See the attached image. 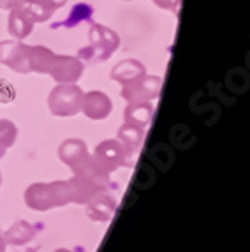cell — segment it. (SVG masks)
Returning a JSON list of instances; mask_svg holds the SVG:
<instances>
[{
	"label": "cell",
	"mask_w": 250,
	"mask_h": 252,
	"mask_svg": "<svg viewBox=\"0 0 250 252\" xmlns=\"http://www.w3.org/2000/svg\"><path fill=\"white\" fill-rule=\"evenodd\" d=\"M50 2L55 5V9L59 11V9H60V7H63V5H65L67 2H69V0H50Z\"/></svg>",
	"instance_id": "obj_23"
},
{
	"label": "cell",
	"mask_w": 250,
	"mask_h": 252,
	"mask_svg": "<svg viewBox=\"0 0 250 252\" xmlns=\"http://www.w3.org/2000/svg\"><path fill=\"white\" fill-rule=\"evenodd\" d=\"M124 2H130V0H124Z\"/></svg>",
	"instance_id": "obj_28"
},
{
	"label": "cell",
	"mask_w": 250,
	"mask_h": 252,
	"mask_svg": "<svg viewBox=\"0 0 250 252\" xmlns=\"http://www.w3.org/2000/svg\"><path fill=\"white\" fill-rule=\"evenodd\" d=\"M154 117V106L152 102H129L124 111V122L132 124L145 129Z\"/></svg>",
	"instance_id": "obj_14"
},
{
	"label": "cell",
	"mask_w": 250,
	"mask_h": 252,
	"mask_svg": "<svg viewBox=\"0 0 250 252\" xmlns=\"http://www.w3.org/2000/svg\"><path fill=\"white\" fill-rule=\"evenodd\" d=\"M5 150H7V148H5L4 145H0V159H2V157L5 156Z\"/></svg>",
	"instance_id": "obj_25"
},
{
	"label": "cell",
	"mask_w": 250,
	"mask_h": 252,
	"mask_svg": "<svg viewBox=\"0 0 250 252\" xmlns=\"http://www.w3.org/2000/svg\"><path fill=\"white\" fill-rule=\"evenodd\" d=\"M100 190L99 185L85 177L74 175L71 180L51 182V184H32L25 190V203L29 208L37 212H46L57 206L87 205Z\"/></svg>",
	"instance_id": "obj_1"
},
{
	"label": "cell",
	"mask_w": 250,
	"mask_h": 252,
	"mask_svg": "<svg viewBox=\"0 0 250 252\" xmlns=\"http://www.w3.org/2000/svg\"><path fill=\"white\" fill-rule=\"evenodd\" d=\"M152 2L164 11H171L175 16H178L180 7H182V0H152Z\"/></svg>",
	"instance_id": "obj_21"
},
{
	"label": "cell",
	"mask_w": 250,
	"mask_h": 252,
	"mask_svg": "<svg viewBox=\"0 0 250 252\" xmlns=\"http://www.w3.org/2000/svg\"><path fill=\"white\" fill-rule=\"evenodd\" d=\"M94 16V7L87 2H81V4H76L71 9V13L67 16V20H63L62 23H57L53 25V29H59V27H65V29H72V27H78L79 23L83 21H90Z\"/></svg>",
	"instance_id": "obj_18"
},
{
	"label": "cell",
	"mask_w": 250,
	"mask_h": 252,
	"mask_svg": "<svg viewBox=\"0 0 250 252\" xmlns=\"http://www.w3.org/2000/svg\"><path fill=\"white\" fill-rule=\"evenodd\" d=\"M5 247H7V244H5L4 236L0 235V252H5Z\"/></svg>",
	"instance_id": "obj_24"
},
{
	"label": "cell",
	"mask_w": 250,
	"mask_h": 252,
	"mask_svg": "<svg viewBox=\"0 0 250 252\" xmlns=\"http://www.w3.org/2000/svg\"><path fill=\"white\" fill-rule=\"evenodd\" d=\"M55 53L46 46H30L29 48V62L30 72H39V74H48L51 63H53Z\"/></svg>",
	"instance_id": "obj_15"
},
{
	"label": "cell",
	"mask_w": 250,
	"mask_h": 252,
	"mask_svg": "<svg viewBox=\"0 0 250 252\" xmlns=\"http://www.w3.org/2000/svg\"><path fill=\"white\" fill-rule=\"evenodd\" d=\"M23 9H27V13L32 16V20L35 23H46L51 20V16L55 14V5L50 0H27Z\"/></svg>",
	"instance_id": "obj_17"
},
{
	"label": "cell",
	"mask_w": 250,
	"mask_h": 252,
	"mask_svg": "<svg viewBox=\"0 0 250 252\" xmlns=\"http://www.w3.org/2000/svg\"><path fill=\"white\" fill-rule=\"evenodd\" d=\"M118 141L124 145L127 157H129L130 164L134 166L136 156L139 154V150L143 148V143H145V129L124 122V126L118 130Z\"/></svg>",
	"instance_id": "obj_10"
},
{
	"label": "cell",
	"mask_w": 250,
	"mask_h": 252,
	"mask_svg": "<svg viewBox=\"0 0 250 252\" xmlns=\"http://www.w3.org/2000/svg\"><path fill=\"white\" fill-rule=\"evenodd\" d=\"M55 252H72V251H69V249H57Z\"/></svg>",
	"instance_id": "obj_26"
},
{
	"label": "cell",
	"mask_w": 250,
	"mask_h": 252,
	"mask_svg": "<svg viewBox=\"0 0 250 252\" xmlns=\"http://www.w3.org/2000/svg\"><path fill=\"white\" fill-rule=\"evenodd\" d=\"M146 74V67L143 65L139 60L134 59H127L118 62L111 71V80L118 81V83H129V81L136 80L139 76Z\"/></svg>",
	"instance_id": "obj_13"
},
{
	"label": "cell",
	"mask_w": 250,
	"mask_h": 252,
	"mask_svg": "<svg viewBox=\"0 0 250 252\" xmlns=\"http://www.w3.org/2000/svg\"><path fill=\"white\" fill-rule=\"evenodd\" d=\"M83 90L76 83H60L48 97L51 113L55 117H74L81 111Z\"/></svg>",
	"instance_id": "obj_3"
},
{
	"label": "cell",
	"mask_w": 250,
	"mask_h": 252,
	"mask_svg": "<svg viewBox=\"0 0 250 252\" xmlns=\"http://www.w3.org/2000/svg\"><path fill=\"white\" fill-rule=\"evenodd\" d=\"M18 138V127L11 120H0V145L5 148L13 147Z\"/></svg>",
	"instance_id": "obj_19"
},
{
	"label": "cell",
	"mask_w": 250,
	"mask_h": 252,
	"mask_svg": "<svg viewBox=\"0 0 250 252\" xmlns=\"http://www.w3.org/2000/svg\"><path fill=\"white\" fill-rule=\"evenodd\" d=\"M2 236H4L5 244L9 245H25L32 242V238L35 236V229L27 220H18Z\"/></svg>",
	"instance_id": "obj_16"
},
{
	"label": "cell",
	"mask_w": 250,
	"mask_h": 252,
	"mask_svg": "<svg viewBox=\"0 0 250 252\" xmlns=\"http://www.w3.org/2000/svg\"><path fill=\"white\" fill-rule=\"evenodd\" d=\"M59 157L74 173L88 157L92 156L88 154V148L85 145V141H81V139H65L59 148Z\"/></svg>",
	"instance_id": "obj_11"
},
{
	"label": "cell",
	"mask_w": 250,
	"mask_h": 252,
	"mask_svg": "<svg viewBox=\"0 0 250 252\" xmlns=\"http://www.w3.org/2000/svg\"><path fill=\"white\" fill-rule=\"evenodd\" d=\"M162 78L143 74L129 83L122 85V97L127 102H152L160 95Z\"/></svg>",
	"instance_id": "obj_4"
},
{
	"label": "cell",
	"mask_w": 250,
	"mask_h": 252,
	"mask_svg": "<svg viewBox=\"0 0 250 252\" xmlns=\"http://www.w3.org/2000/svg\"><path fill=\"white\" fill-rule=\"evenodd\" d=\"M88 41L90 44L81 48L78 53V59L88 65L106 62L120 46V37L117 32L100 23H90Z\"/></svg>",
	"instance_id": "obj_2"
},
{
	"label": "cell",
	"mask_w": 250,
	"mask_h": 252,
	"mask_svg": "<svg viewBox=\"0 0 250 252\" xmlns=\"http://www.w3.org/2000/svg\"><path fill=\"white\" fill-rule=\"evenodd\" d=\"M94 160L99 164L106 173L117 171L122 166H132L127 157L124 145L118 139H104L95 147L94 152Z\"/></svg>",
	"instance_id": "obj_5"
},
{
	"label": "cell",
	"mask_w": 250,
	"mask_h": 252,
	"mask_svg": "<svg viewBox=\"0 0 250 252\" xmlns=\"http://www.w3.org/2000/svg\"><path fill=\"white\" fill-rule=\"evenodd\" d=\"M117 199L108 189H100L90 201L87 203V215L94 222H108L117 212Z\"/></svg>",
	"instance_id": "obj_8"
},
{
	"label": "cell",
	"mask_w": 250,
	"mask_h": 252,
	"mask_svg": "<svg viewBox=\"0 0 250 252\" xmlns=\"http://www.w3.org/2000/svg\"><path fill=\"white\" fill-rule=\"evenodd\" d=\"M16 97V90L7 80H0V102L2 104H9V102L14 101Z\"/></svg>",
	"instance_id": "obj_20"
},
{
	"label": "cell",
	"mask_w": 250,
	"mask_h": 252,
	"mask_svg": "<svg viewBox=\"0 0 250 252\" xmlns=\"http://www.w3.org/2000/svg\"><path fill=\"white\" fill-rule=\"evenodd\" d=\"M33 25L35 21L32 20L27 9L23 7H16L9 11V18H7V30L9 34L13 35L16 41H23L32 34Z\"/></svg>",
	"instance_id": "obj_12"
},
{
	"label": "cell",
	"mask_w": 250,
	"mask_h": 252,
	"mask_svg": "<svg viewBox=\"0 0 250 252\" xmlns=\"http://www.w3.org/2000/svg\"><path fill=\"white\" fill-rule=\"evenodd\" d=\"M29 48L21 41H2L0 42V63L11 67L14 72L27 74L30 72Z\"/></svg>",
	"instance_id": "obj_6"
},
{
	"label": "cell",
	"mask_w": 250,
	"mask_h": 252,
	"mask_svg": "<svg viewBox=\"0 0 250 252\" xmlns=\"http://www.w3.org/2000/svg\"><path fill=\"white\" fill-rule=\"evenodd\" d=\"M81 109L88 118L92 120H104L108 115L111 113L113 102L104 92H88L83 94V102H81Z\"/></svg>",
	"instance_id": "obj_9"
},
{
	"label": "cell",
	"mask_w": 250,
	"mask_h": 252,
	"mask_svg": "<svg viewBox=\"0 0 250 252\" xmlns=\"http://www.w3.org/2000/svg\"><path fill=\"white\" fill-rule=\"evenodd\" d=\"M25 2L27 0H0V9H4V11H11V9L23 7Z\"/></svg>",
	"instance_id": "obj_22"
},
{
	"label": "cell",
	"mask_w": 250,
	"mask_h": 252,
	"mask_svg": "<svg viewBox=\"0 0 250 252\" xmlns=\"http://www.w3.org/2000/svg\"><path fill=\"white\" fill-rule=\"evenodd\" d=\"M85 63L78 57H67V55H55L48 74L57 83H76L83 76Z\"/></svg>",
	"instance_id": "obj_7"
},
{
	"label": "cell",
	"mask_w": 250,
	"mask_h": 252,
	"mask_svg": "<svg viewBox=\"0 0 250 252\" xmlns=\"http://www.w3.org/2000/svg\"><path fill=\"white\" fill-rule=\"evenodd\" d=\"M0 185H2V175H0Z\"/></svg>",
	"instance_id": "obj_27"
}]
</instances>
